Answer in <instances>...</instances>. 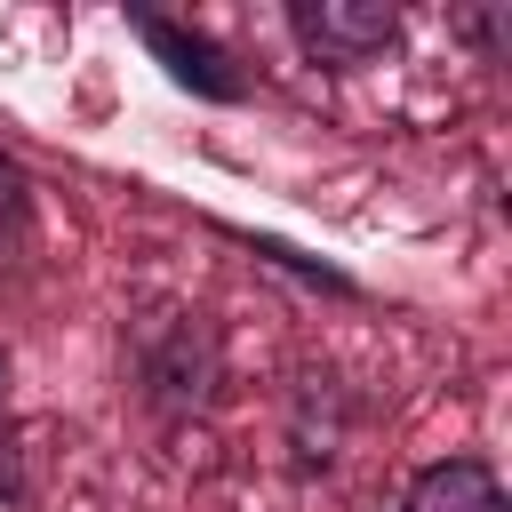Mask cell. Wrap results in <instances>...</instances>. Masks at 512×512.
<instances>
[{
	"label": "cell",
	"instance_id": "obj_1",
	"mask_svg": "<svg viewBox=\"0 0 512 512\" xmlns=\"http://www.w3.org/2000/svg\"><path fill=\"white\" fill-rule=\"evenodd\" d=\"M288 32L312 64L328 72H360V64H384L408 32V16L392 0H288Z\"/></svg>",
	"mask_w": 512,
	"mask_h": 512
},
{
	"label": "cell",
	"instance_id": "obj_2",
	"mask_svg": "<svg viewBox=\"0 0 512 512\" xmlns=\"http://www.w3.org/2000/svg\"><path fill=\"white\" fill-rule=\"evenodd\" d=\"M128 32L144 40V56L168 72V88H184L192 104H248V64L224 48V40H208V32H192V24H176V16H160V8H128Z\"/></svg>",
	"mask_w": 512,
	"mask_h": 512
},
{
	"label": "cell",
	"instance_id": "obj_3",
	"mask_svg": "<svg viewBox=\"0 0 512 512\" xmlns=\"http://www.w3.org/2000/svg\"><path fill=\"white\" fill-rule=\"evenodd\" d=\"M400 512H512V496H504L496 464L464 448V456H432V464H416L408 488H400Z\"/></svg>",
	"mask_w": 512,
	"mask_h": 512
},
{
	"label": "cell",
	"instance_id": "obj_4",
	"mask_svg": "<svg viewBox=\"0 0 512 512\" xmlns=\"http://www.w3.org/2000/svg\"><path fill=\"white\" fill-rule=\"evenodd\" d=\"M208 376H216V344H208L200 312L168 328V352H144V360H136V392H144L152 408H176V416L208 400V392H200Z\"/></svg>",
	"mask_w": 512,
	"mask_h": 512
},
{
	"label": "cell",
	"instance_id": "obj_5",
	"mask_svg": "<svg viewBox=\"0 0 512 512\" xmlns=\"http://www.w3.org/2000/svg\"><path fill=\"white\" fill-rule=\"evenodd\" d=\"M240 248H248L256 264H272V272H288V280H304V288H320V296H360V280H352V272H336V264H320V256H304V248H288L280 232H240Z\"/></svg>",
	"mask_w": 512,
	"mask_h": 512
},
{
	"label": "cell",
	"instance_id": "obj_6",
	"mask_svg": "<svg viewBox=\"0 0 512 512\" xmlns=\"http://www.w3.org/2000/svg\"><path fill=\"white\" fill-rule=\"evenodd\" d=\"M24 216H32V176H24V160L0 144V248L24 232Z\"/></svg>",
	"mask_w": 512,
	"mask_h": 512
},
{
	"label": "cell",
	"instance_id": "obj_7",
	"mask_svg": "<svg viewBox=\"0 0 512 512\" xmlns=\"http://www.w3.org/2000/svg\"><path fill=\"white\" fill-rule=\"evenodd\" d=\"M0 384H8V344H0Z\"/></svg>",
	"mask_w": 512,
	"mask_h": 512
}]
</instances>
